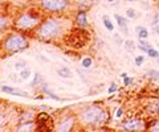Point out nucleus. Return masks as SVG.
Listing matches in <instances>:
<instances>
[{
    "mask_svg": "<svg viewBox=\"0 0 159 132\" xmlns=\"http://www.w3.org/2000/svg\"><path fill=\"white\" fill-rule=\"evenodd\" d=\"M41 83H43V77L40 76L39 73H36V74L33 76V81L31 82V86L35 87V86H37V85H41Z\"/></svg>",
    "mask_w": 159,
    "mask_h": 132,
    "instance_id": "393cba45",
    "label": "nucleus"
},
{
    "mask_svg": "<svg viewBox=\"0 0 159 132\" xmlns=\"http://www.w3.org/2000/svg\"><path fill=\"white\" fill-rule=\"evenodd\" d=\"M57 74H59L61 78H69V77H72V72H70L69 68H66V66H61L60 69H57Z\"/></svg>",
    "mask_w": 159,
    "mask_h": 132,
    "instance_id": "6ab92c4d",
    "label": "nucleus"
},
{
    "mask_svg": "<svg viewBox=\"0 0 159 132\" xmlns=\"http://www.w3.org/2000/svg\"><path fill=\"white\" fill-rule=\"evenodd\" d=\"M29 46V40L26 36H24L23 32H10L8 34L2 37L0 41V50L4 54H16L25 49H28Z\"/></svg>",
    "mask_w": 159,
    "mask_h": 132,
    "instance_id": "20e7f679",
    "label": "nucleus"
},
{
    "mask_svg": "<svg viewBox=\"0 0 159 132\" xmlns=\"http://www.w3.org/2000/svg\"><path fill=\"white\" fill-rule=\"evenodd\" d=\"M0 111H3V103L0 102Z\"/></svg>",
    "mask_w": 159,
    "mask_h": 132,
    "instance_id": "ea45409f",
    "label": "nucleus"
},
{
    "mask_svg": "<svg viewBox=\"0 0 159 132\" xmlns=\"http://www.w3.org/2000/svg\"><path fill=\"white\" fill-rule=\"evenodd\" d=\"M40 89H41V91H43L47 96H49V98H52L53 100H59V102H60V100H64L63 98H60L59 95H56L55 92H52L51 89H49V86H48L47 83H44V82H43V83H41V87H40Z\"/></svg>",
    "mask_w": 159,
    "mask_h": 132,
    "instance_id": "2eb2a0df",
    "label": "nucleus"
},
{
    "mask_svg": "<svg viewBox=\"0 0 159 132\" xmlns=\"http://www.w3.org/2000/svg\"><path fill=\"white\" fill-rule=\"evenodd\" d=\"M122 79H123V86H125V87L132 85V82H134V78H132V77H127V76L125 78H122Z\"/></svg>",
    "mask_w": 159,
    "mask_h": 132,
    "instance_id": "c85d7f7f",
    "label": "nucleus"
},
{
    "mask_svg": "<svg viewBox=\"0 0 159 132\" xmlns=\"http://www.w3.org/2000/svg\"><path fill=\"white\" fill-rule=\"evenodd\" d=\"M10 26H12V20L10 19V16L0 13V36H3V33L6 32Z\"/></svg>",
    "mask_w": 159,
    "mask_h": 132,
    "instance_id": "f8f14e48",
    "label": "nucleus"
},
{
    "mask_svg": "<svg viewBox=\"0 0 159 132\" xmlns=\"http://www.w3.org/2000/svg\"><path fill=\"white\" fill-rule=\"evenodd\" d=\"M126 17H127V19H135V17H137V12L132 10V8H129V10L126 11Z\"/></svg>",
    "mask_w": 159,
    "mask_h": 132,
    "instance_id": "c756f323",
    "label": "nucleus"
},
{
    "mask_svg": "<svg viewBox=\"0 0 159 132\" xmlns=\"http://www.w3.org/2000/svg\"><path fill=\"white\" fill-rule=\"evenodd\" d=\"M74 25L77 28L85 29L89 26V20H88V11L86 10H77L76 16H74Z\"/></svg>",
    "mask_w": 159,
    "mask_h": 132,
    "instance_id": "1a4fd4ad",
    "label": "nucleus"
},
{
    "mask_svg": "<svg viewBox=\"0 0 159 132\" xmlns=\"http://www.w3.org/2000/svg\"><path fill=\"white\" fill-rule=\"evenodd\" d=\"M106 2H109V3H114V2H117V0H106Z\"/></svg>",
    "mask_w": 159,
    "mask_h": 132,
    "instance_id": "a19ab883",
    "label": "nucleus"
},
{
    "mask_svg": "<svg viewBox=\"0 0 159 132\" xmlns=\"http://www.w3.org/2000/svg\"><path fill=\"white\" fill-rule=\"evenodd\" d=\"M66 28L61 16L49 15L44 17L40 25L35 30V36L41 41H53L65 36Z\"/></svg>",
    "mask_w": 159,
    "mask_h": 132,
    "instance_id": "f257e3e1",
    "label": "nucleus"
},
{
    "mask_svg": "<svg viewBox=\"0 0 159 132\" xmlns=\"http://www.w3.org/2000/svg\"><path fill=\"white\" fill-rule=\"evenodd\" d=\"M117 90H118L117 85H116V83H112V85H110V87L108 89V92H109V94H114V92H116Z\"/></svg>",
    "mask_w": 159,
    "mask_h": 132,
    "instance_id": "473e14b6",
    "label": "nucleus"
},
{
    "mask_svg": "<svg viewBox=\"0 0 159 132\" xmlns=\"http://www.w3.org/2000/svg\"><path fill=\"white\" fill-rule=\"evenodd\" d=\"M122 115H123V108H122V107H118V108H117V111H116V118L119 119Z\"/></svg>",
    "mask_w": 159,
    "mask_h": 132,
    "instance_id": "72a5a7b5",
    "label": "nucleus"
},
{
    "mask_svg": "<svg viewBox=\"0 0 159 132\" xmlns=\"http://www.w3.org/2000/svg\"><path fill=\"white\" fill-rule=\"evenodd\" d=\"M0 91L6 92L8 95H17V96H24V98H31V95L26 91L19 90L16 87H11V86H2L0 87Z\"/></svg>",
    "mask_w": 159,
    "mask_h": 132,
    "instance_id": "9d476101",
    "label": "nucleus"
},
{
    "mask_svg": "<svg viewBox=\"0 0 159 132\" xmlns=\"http://www.w3.org/2000/svg\"><path fill=\"white\" fill-rule=\"evenodd\" d=\"M138 48L143 53H147L149 48H151V44H149L147 41H146V38H139V45H138Z\"/></svg>",
    "mask_w": 159,
    "mask_h": 132,
    "instance_id": "412c9836",
    "label": "nucleus"
},
{
    "mask_svg": "<svg viewBox=\"0 0 159 132\" xmlns=\"http://www.w3.org/2000/svg\"><path fill=\"white\" fill-rule=\"evenodd\" d=\"M146 54H149L151 58H155V60H158L159 58V52L157 50V49H154V48L151 46V48H149V50H147V53Z\"/></svg>",
    "mask_w": 159,
    "mask_h": 132,
    "instance_id": "bb28decb",
    "label": "nucleus"
},
{
    "mask_svg": "<svg viewBox=\"0 0 159 132\" xmlns=\"http://www.w3.org/2000/svg\"><path fill=\"white\" fill-rule=\"evenodd\" d=\"M7 119H8V116L4 114L3 111H0V128L6 124V122H7Z\"/></svg>",
    "mask_w": 159,
    "mask_h": 132,
    "instance_id": "7c9ffc66",
    "label": "nucleus"
},
{
    "mask_svg": "<svg viewBox=\"0 0 159 132\" xmlns=\"http://www.w3.org/2000/svg\"><path fill=\"white\" fill-rule=\"evenodd\" d=\"M114 19L117 20V24H118V26L121 28V30H122V34H125V36H127L129 34V23H127V19L126 17H123V16H121V15H114Z\"/></svg>",
    "mask_w": 159,
    "mask_h": 132,
    "instance_id": "9b49d317",
    "label": "nucleus"
},
{
    "mask_svg": "<svg viewBox=\"0 0 159 132\" xmlns=\"http://www.w3.org/2000/svg\"><path fill=\"white\" fill-rule=\"evenodd\" d=\"M146 128L145 127V122L139 118H127L121 123V130L125 132H138V131H143Z\"/></svg>",
    "mask_w": 159,
    "mask_h": 132,
    "instance_id": "0eeeda50",
    "label": "nucleus"
},
{
    "mask_svg": "<svg viewBox=\"0 0 159 132\" xmlns=\"http://www.w3.org/2000/svg\"><path fill=\"white\" fill-rule=\"evenodd\" d=\"M126 76H127V73H122V74H121V77H122V78H125Z\"/></svg>",
    "mask_w": 159,
    "mask_h": 132,
    "instance_id": "58836bf2",
    "label": "nucleus"
},
{
    "mask_svg": "<svg viewBox=\"0 0 159 132\" xmlns=\"http://www.w3.org/2000/svg\"><path fill=\"white\" fill-rule=\"evenodd\" d=\"M26 62H24V61H16L15 62V69H16V72H21L23 69L26 68Z\"/></svg>",
    "mask_w": 159,
    "mask_h": 132,
    "instance_id": "cd10ccee",
    "label": "nucleus"
},
{
    "mask_svg": "<svg viewBox=\"0 0 159 132\" xmlns=\"http://www.w3.org/2000/svg\"><path fill=\"white\" fill-rule=\"evenodd\" d=\"M158 21H159V15H158V13H154V17H153V26H155L157 24H159L158 23Z\"/></svg>",
    "mask_w": 159,
    "mask_h": 132,
    "instance_id": "f704fd0d",
    "label": "nucleus"
},
{
    "mask_svg": "<svg viewBox=\"0 0 159 132\" xmlns=\"http://www.w3.org/2000/svg\"><path fill=\"white\" fill-rule=\"evenodd\" d=\"M36 131H51L55 130V126L52 123V118L47 112H40L36 116Z\"/></svg>",
    "mask_w": 159,
    "mask_h": 132,
    "instance_id": "6e6552de",
    "label": "nucleus"
},
{
    "mask_svg": "<svg viewBox=\"0 0 159 132\" xmlns=\"http://www.w3.org/2000/svg\"><path fill=\"white\" fill-rule=\"evenodd\" d=\"M37 4L48 15H64L74 6L73 0H37Z\"/></svg>",
    "mask_w": 159,
    "mask_h": 132,
    "instance_id": "39448f33",
    "label": "nucleus"
},
{
    "mask_svg": "<svg viewBox=\"0 0 159 132\" xmlns=\"http://www.w3.org/2000/svg\"><path fill=\"white\" fill-rule=\"evenodd\" d=\"M134 62H135L137 66H142L143 62H145V57L143 56H137L135 60H134Z\"/></svg>",
    "mask_w": 159,
    "mask_h": 132,
    "instance_id": "2f4dec72",
    "label": "nucleus"
},
{
    "mask_svg": "<svg viewBox=\"0 0 159 132\" xmlns=\"http://www.w3.org/2000/svg\"><path fill=\"white\" fill-rule=\"evenodd\" d=\"M77 122L85 128H98L109 122V111L104 106L93 103L80 111Z\"/></svg>",
    "mask_w": 159,
    "mask_h": 132,
    "instance_id": "f03ea898",
    "label": "nucleus"
},
{
    "mask_svg": "<svg viewBox=\"0 0 159 132\" xmlns=\"http://www.w3.org/2000/svg\"><path fill=\"white\" fill-rule=\"evenodd\" d=\"M102 21H104V25H105V28L108 29L109 32H113V30H114V25H113V23H112V20L109 19V16L104 15V16H102Z\"/></svg>",
    "mask_w": 159,
    "mask_h": 132,
    "instance_id": "aec40b11",
    "label": "nucleus"
},
{
    "mask_svg": "<svg viewBox=\"0 0 159 132\" xmlns=\"http://www.w3.org/2000/svg\"><path fill=\"white\" fill-rule=\"evenodd\" d=\"M33 119H36V118H35V114L32 111H29V110H23L19 115V123L31 122V120H33Z\"/></svg>",
    "mask_w": 159,
    "mask_h": 132,
    "instance_id": "dca6fc26",
    "label": "nucleus"
},
{
    "mask_svg": "<svg viewBox=\"0 0 159 132\" xmlns=\"http://www.w3.org/2000/svg\"><path fill=\"white\" fill-rule=\"evenodd\" d=\"M73 4L77 7V10H89L93 4V0H73Z\"/></svg>",
    "mask_w": 159,
    "mask_h": 132,
    "instance_id": "f3484780",
    "label": "nucleus"
},
{
    "mask_svg": "<svg viewBox=\"0 0 159 132\" xmlns=\"http://www.w3.org/2000/svg\"><path fill=\"white\" fill-rule=\"evenodd\" d=\"M158 62H159V58H158Z\"/></svg>",
    "mask_w": 159,
    "mask_h": 132,
    "instance_id": "37998d69",
    "label": "nucleus"
},
{
    "mask_svg": "<svg viewBox=\"0 0 159 132\" xmlns=\"http://www.w3.org/2000/svg\"><path fill=\"white\" fill-rule=\"evenodd\" d=\"M146 77L150 78V79H154V81H158L159 79V72L155 69H150L146 72Z\"/></svg>",
    "mask_w": 159,
    "mask_h": 132,
    "instance_id": "4be33fe9",
    "label": "nucleus"
},
{
    "mask_svg": "<svg viewBox=\"0 0 159 132\" xmlns=\"http://www.w3.org/2000/svg\"><path fill=\"white\" fill-rule=\"evenodd\" d=\"M153 29H154V32H155L157 34H159V24H157L155 26H153Z\"/></svg>",
    "mask_w": 159,
    "mask_h": 132,
    "instance_id": "4c0bfd02",
    "label": "nucleus"
},
{
    "mask_svg": "<svg viewBox=\"0 0 159 132\" xmlns=\"http://www.w3.org/2000/svg\"><path fill=\"white\" fill-rule=\"evenodd\" d=\"M129 2H137V0H129Z\"/></svg>",
    "mask_w": 159,
    "mask_h": 132,
    "instance_id": "79ce46f5",
    "label": "nucleus"
},
{
    "mask_svg": "<svg viewBox=\"0 0 159 132\" xmlns=\"http://www.w3.org/2000/svg\"><path fill=\"white\" fill-rule=\"evenodd\" d=\"M16 131H36V123L31 122H21L16 126Z\"/></svg>",
    "mask_w": 159,
    "mask_h": 132,
    "instance_id": "ddd939ff",
    "label": "nucleus"
},
{
    "mask_svg": "<svg viewBox=\"0 0 159 132\" xmlns=\"http://www.w3.org/2000/svg\"><path fill=\"white\" fill-rule=\"evenodd\" d=\"M151 131H154V132H159V122L157 123V124H154V126L151 127Z\"/></svg>",
    "mask_w": 159,
    "mask_h": 132,
    "instance_id": "e433bc0d",
    "label": "nucleus"
},
{
    "mask_svg": "<svg viewBox=\"0 0 159 132\" xmlns=\"http://www.w3.org/2000/svg\"><path fill=\"white\" fill-rule=\"evenodd\" d=\"M76 122H77V116L74 114H66V115L60 118L57 124H55V130L59 132H69L74 128Z\"/></svg>",
    "mask_w": 159,
    "mask_h": 132,
    "instance_id": "423d86ee",
    "label": "nucleus"
},
{
    "mask_svg": "<svg viewBox=\"0 0 159 132\" xmlns=\"http://www.w3.org/2000/svg\"><path fill=\"white\" fill-rule=\"evenodd\" d=\"M114 40L118 42V45H122V40H121V37H119V34L118 33H116L114 34Z\"/></svg>",
    "mask_w": 159,
    "mask_h": 132,
    "instance_id": "c9c22d12",
    "label": "nucleus"
},
{
    "mask_svg": "<svg viewBox=\"0 0 159 132\" xmlns=\"http://www.w3.org/2000/svg\"><path fill=\"white\" fill-rule=\"evenodd\" d=\"M135 32H137V34H138L139 38H147V37H149V30H147V28H146V26H142V25L137 26V28H135Z\"/></svg>",
    "mask_w": 159,
    "mask_h": 132,
    "instance_id": "a211bd4d",
    "label": "nucleus"
},
{
    "mask_svg": "<svg viewBox=\"0 0 159 132\" xmlns=\"http://www.w3.org/2000/svg\"><path fill=\"white\" fill-rule=\"evenodd\" d=\"M123 44H125V45H123V46H125V49L129 52V53H132V52L135 50V44H134L132 40H126Z\"/></svg>",
    "mask_w": 159,
    "mask_h": 132,
    "instance_id": "5701e85b",
    "label": "nucleus"
},
{
    "mask_svg": "<svg viewBox=\"0 0 159 132\" xmlns=\"http://www.w3.org/2000/svg\"><path fill=\"white\" fill-rule=\"evenodd\" d=\"M31 74H32V72H31V69L28 68V66H26L25 69H23V70L20 72V77H21V79H23V81H26V79L31 78Z\"/></svg>",
    "mask_w": 159,
    "mask_h": 132,
    "instance_id": "b1692460",
    "label": "nucleus"
},
{
    "mask_svg": "<svg viewBox=\"0 0 159 132\" xmlns=\"http://www.w3.org/2000/svg\"><path fill=\"white\" fill-rule=\"evenodd\" d=\"M92 65H93V60H92V57H85V58H82V61H81V66H82V68L89 69Z\"/></svg>",
    "mask_w": 159,
    "mask_h": 132,
    "instance_id": "a878e982",
    "label": "nucleus"
},
{
    "mask_svg": "<svg viewBox=\"0 0 159 132\" xmlns=\"http://www.w3.org/2000/svg\"><path fill=\"white\" fill-rule=\"evenodd\" d=\"M146 111H147L150 115H159V99L151 100V102L146 106Z\"/></svg>",
    "mask_w": 159,
    "mask_h": 132,
    "instance_id": "4468645a",
    "label": "nucleus"
},
{
    "mask_svg": "<svg viewBox=\"0 0 159 132\" xmlns=\"http://www.w3.org/2000/svg\"><path fill=\"white\" fill-rule=\"evenodd\" d=\"M44 17L41 16L40 12L32 11V10H25V11L19 12L17 16L12 20V28L23 33H31L36 30V28L40 25Z\"/></svg>",
    "mask_w": 159,
    "mask_h": 132,
    "instance_id": "7ed1b4c3",
    "label": "nucleus"
}]
</instances>
